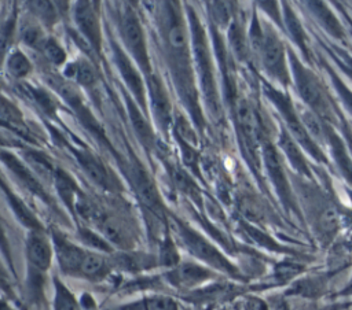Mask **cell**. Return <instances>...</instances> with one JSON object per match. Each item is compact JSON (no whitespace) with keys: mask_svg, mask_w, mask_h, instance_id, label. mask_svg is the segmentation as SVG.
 <instances>
[{"mask_svg":"<svg viewBox=\"0 0 352 310\" xmlns=\"http://www.w3.org/2000/svg\"><path fill=\"white\" fill-rule=\"evenodd\" d=\"M81 236H82V239H84L85 243H88L89 246H92V247H95V248H99V250H107V248H109L107 244H106V241H104L103 239H100L98 235L92 233L91 230H82V232H81Z\"/></svg>","mask_w":352,"mask_h":310,"instance_id":"obj_45","label":"cell"},{"mask_svg":"<svg viewBox=\"0 0 352 310\" xmlns=\"http://www.w3.org/2000/svg\"><path fill=\"white\" fill-rule=\"evenodd\" d=\"M283 10H285V14H283L285 25H286V29H287L290 37L293 38L294 44L300 48V51L304 55V58L307 60H309L311 53H309V48H308V44H307L308 37H307V33H305L304 27L301 26V22L298 21V18L296 16L294 11L287 4L283 5Z\"/></svg>","mask_w":352,"mask_h":310,"instance_id":"obj_19","label":"cell"},{"mask_svg":"<svg viewBox=\"0 0 352 310\" xmlns=\"http://www.w3.org/2000/svg\"><path fill=\"white\" fill-rule=\"evenodd\" d=\"M175 125H176V137L182 139L183 141L194 147L197 144V136L191 125L187 122V119L183 115H177Z\"/></svg>","mask_w":352,"mask_h":310,"instance_id":"obj_41","label":"cell"},{"mask_svg":"<svg viewBox=\"0 0 352 310\" xmlns=\"http://www.w3.org/2000/svg\"><path fill=\"white\" fill-rule=\"evenodd\" d=\"M177 233L182 239V241L184 243V246L198 258L206 261L208 263L223 269L226 272H232V266L220 255V252H217V250L210 246L206 240H204L201 236H198L197 233H194L191 229L186 228L182 224H177Z\"/></svg>","mask_w":352,"mask_h":310,"instance_id":"obj_8","label":"cell"},{"mask_svg":"<svg viewBox=\"0 0 352 310\" xmlns=\"http://www.w3.org/2000/svg\"><path fill=\"white\" fill-rule=\"evenodd\" d=\"M3 189L8 198V203L10 206H12L15 214L18 215V218L25 224V225H29V226H33V228H37V221L34 219V217L32 215V213L28 210V207L18 199V196H15L11 191H8L6 182H3Z\"/></svg>","mask_w":352,"mask_h":310,"instance_id":"obj_32","label":"cell"},{"mask_svg":"<svg viewBox=\"0 0 352 310\" xmlns=\"http://www.w3.org/2000/svg\"><path fill=\"white\" fill-rule=\"evenodd\" d=\"M26 251H28V259L34 269L40 272H45L50 267L52 250L43 233L33 230L29 235L28 243H26Z\"/></svg>","mask_w":352,"mask_h":310,"instance_id":"obj_15","label":"cell"},{"mask_svg":"<svg viewBox=\"0 0 352 310\" xmlns=\"http://www.w3.org/2000/svg\"><path fill=\"white\" fill-rule=\"evenodd\" d=\"M77 158L81 163V166L84 167L85 173L88 174V177L98 185L100 187H109L110 180H109V174L106 167L102 165L100 160H98L96 156H94L91 152L88 151H78L77 152Z\"/></svg>","mask_w":352,"mask_h":310,"instance_id":"obj_21","label":"cell"},{"mask_svg":"<svg viewBox=\"0 0 352 310\" xmlns=\"http://www.w3.org/2000/svg\"><path fill=\"white\" fill-rule=\"evenodd\" d=\"M337 7L341 10V12H342V15L345 16V21H346V25H348V27H349V30H351V36H352V18L345 12V10L340 5V3H337Z\"/></svg>","mask_w":352,"mask_h":310,"instance_id":"obj_47","label":"cell"},{"mask_svg":"<svg viewBox=\"0 0 352 310\" xmlns=\"http://www.w3.org/2000/svg\"><path fill=\"white\" fill-rule=\"evenodd\" d=\"M278 145L282 150L283 155L286 156L290 166L302 177H307L308 180H312V171L309 169V165L304 156L301 145L290 136V133L283 128L279 133Z\"/></svg>","mask_w":352,"mask_h":310,"instance_id":"obj_13","label":"cell"},{"mask_svg":"<svg viewBox=\"0 0 352 310\" xmlns=\"http://www.w3.org/2000/svg\"><path fill=\"white\" fill-rule=\"evenodd\" d=\"M1 159L3 162L10 167V170L16 176V178L33 193H36L37 196L47 199V193L44 192L41 184L38 182V180H36L34 173L26 167L25 165H22L14 155L7 154L6 151H1Z\"/></svg>","mask_w":352,"mask_h":310,"instance_id":"obj_17","label":"cell"},{"mask_svg":"<svg viewBox=\"0 0 352 310\" xmlns=\"http://www.w3.org/2000/svg\"><path fill=\"white\" fill-rule=\"evenodd\" d=\"M29 7L32 11L47 25H51L55 22L56 12H55V5L50 1H30Z\"/></svg>","mask_w":352,"mask_h":310,"instance_id":"obj_38","label":"cell"},{"mask_svg":"<svg viewBox=\"0 0 352 310\" xmlns=\"http://www.w3.org/2000/svg\"><path fill=\"white\" fill-rule=\"evenodd\" d=\"M169 173H170V178L175 182V185L183 191V192H188V193H194L197 191L194 181L187 176L186 171H183L182 169L176 167V166H169Z\"/></svg>","mask_w":352,"mask_h":310,"instance_id":"obj_39","label":"cell"},{"mask_svg":"<svg viewBox=\"0 0 352 310\" xmlns=\"http://www.w3.org/2000/svg\"><path fill=\"white\" fill-rule=\"evenodd\" d=\"M265 95L268 96V99L274 103V106L276 107V110L279 111L280 117L283 118L285 123H286V130L290 133V136L301 145V148L311 155V158H314L316 162L322 163V165H330L329 162V156L324 152V150H322L315 141L314 139L309 136V133L307 132L296 106L293 104L290 96L286 93H282L276 89H274L270 85H265L264 88Z\"/></svg>","mask_w":352,"mask_h":310,"instance_id":"obj_2","label":"cell"},{"mask_svg":"<svg viewBox=\"0 0 352 310\" xmlns=\"http://www.w3.org/2000/svg\"><path fill=\"white\" fill-rule=\"evenodd\" d=\"M230 44H231V48L234 51V53L245 60L246 56H248V52H249V48H248V40L243 34V30L241 29V26L238 23H232L231 25V29H230Z\"/></svg>","mask_w":352,"mask_h":310,"instance_id":"obj_35","label":"cell"},{"mask_svg":"<svg viewBox=\"0 0 352 310\" xmlns=\"http://www.w3.org/2000/svg\"><path fill=\"white\" fill-rule=\"evenodd\" d=\"M121 29H122L124 43L128 47L129 52L132 53L133 59L140 66V69H143L144 71H148L150 62L147 56L144 34H143L140 22L132 10H125L121 21Z\"/></svg>","mask_w":352,"mask_h":310,"instance_id":"obj_5","label":"cell"},{"mask_svg":"<svg viewBox=\"0 0 352 310\" xmlns=\"http://www.w3.org/2000/svg\"><path fill=\"white\" fill-rule=\"evenodd\" d=\"M160 259H161V263L165 265V266H175L179 262L177 251H176L173 243L169 239H166V241L161 247Z\"/></svg>","mask_w":352,"mask_h":310,"instance_id":"obj_43","label":"cell"},{"mask_svg":"<svg viewBox=\"0 0 352 310\" xmlns=\"http://www.w3.org/2000/svg\"><path fill=\"white\" fill-rule=\"evenodd\" d=\"M135 178V184H136V189L138 193L142 199V202L151 210H154L155 213H160L161 210V199L160 195L157 192V188L154 185V182L151 181V178L148 177V174L142 170L138 169L133 174Z\"/></svg>","mask_w":352,"mask_h":310,"instance_id":"obj_18","label":"cell"},{"mask_svg":"<svg viewBox=\"0 0 352 310\" xmlns=\"http://www.w3.org/2000/svg\"><path fill=\"white\" fill-rule=\"evenodd\" d=\"M322 66L330 78L331 86L337 95V99H338L342 110L352 117V89L344 82V80L340 77V74L326 60L322 62Z\"/></svg>","mask_w":352,"mask_h":310,"instance_id":"obj_22","label":"cell"},{"mask_svg":"<svg viewBox=\"0 0 352 310\" xmlns=\"http://www.w3.org/2000/svg\"><path fill=\"white\" fill-rule=\"evenodd\" d=\"M55 239V247H56V255L58 261L60 263V267L66 273H78L82 258L87 251L82 248L74 246L73 243L65 240L63 237H54Z\"/></svg>","mask_w":352,"mask_h":310,"instance_id":"obj_16","label":"cell"},{"mask_svg":"<svg viewBox=\"0 0 352 310\" xmlns=\"http://www.w3.org/2000/svg\"><path fill=\"white\" fill-rule=\"evenodd\" d=\"M329 52V55L334 59L337 66L341 69L344 74H346L352 80V55L342 47L330 44V47H324Z\"/></svg>","mask_w":352,"mask_h":310,"instance_id":"obj_34","label":"cell"},{"mask_svg":"<svg viewBox=\"0 0 352 310\" xmlns=\"http://www.w3.org/2000/svg\"><path fill=\"white\" fill-rule=\"evenodd\" d=\"M131 310H177V305L164 296H154L131 306Z\"/></svg>","mask_w":352,"mask_h":310,"instance_id":"obj_36","label":"cell"},{"mask_svg":"<svg viewBox=\"0 0 352 310\" xmlns=\"http://www.w3.org/2000/svg\"><path fill=\"white\" fill-rule=\"evenodd\" d=\"M210 12H212V16H213V19L217 25L226 26L230 22L231 12H230L228 3H224V1L210 3Z\"/></svg>","mask_w":352,"mask_h":310,"instance_id":"obj_42","label":"cell"},{"mask_svg":"<svg viewBox=\"0 0 352 310\" xmlns=\"http://www.w3.org/2000/svg\"><path fill=\"white\" fill-rule=\"evenodd\" d=\"M43 52H44L45 58L56 66L63 64L66 60V52L62 49V47L54 38H47L44 47H43Z\"/></svg>","mask_w":352,"mask_h":310,"instance_id":"obj_40","label":"cell"},{"mask_svg":"<svg viewBox=\"0 0 352 310\" xmlns=\"http://www.w3.org/2000/svg\"><path fill=\"white\" fill-rule=\"evenodd\" d=\"M326 148L340 176L348 185H352V151L345 143V137L330 123H326Z\"/></svg>","mask_w":352,"mask_h":310,"instance_id":"obj_7","label":"cell"},{"mask_svg":"<svg viewBox=\"0 0 352 310\" xmlns=\"http://www.w3.org/2000/svg\"><path fill=\"white\" fill-rule=\"evenodd\" d=\"M190 25H191V34H192V45H194V53H195V63L201 78L202 91L205 93L206 100L209 102L213 111H216L217 107V93L214 88V78L212 73L210 66V58L208 52L205 32L199 23V21L195 18V14L190 12Z\"/></svg>","mask_w":352,"mask_h":310,"instance_id":"obj_3","label":"cell"},{"mask_svg":"<svg viewBox=\"0 0 352 310\" xmlns=\"http://www.w3.org/2000/svg\"><path fill=\"white\" fill-rule=\"evenodd\" d=\"M107 267L109 266L104 257L92 251H87L82 258L78 274H82L88 278H100L107 273Z\"/></svg>","mask_w":352,"mask_h":310,"instance_id":"obj_25","label":"cell"},{"mask_svg":"<svg viewBox=\"0 0 352 310\" xmlns=\"http://www.w3.org/2000/svg\"><path fill=\"white\" fill-rule=\"evenodd\" d=\"M209 276H210V273L208 270H205L204 267L188 263V265L176 267L175 272L170 273V280L177 285L187 287V285L197 284Z\"/></svg>","mask_w":352,"mask_h":310,"instance_id":"obj_24","label":"cell"},{"mask_svg":"<svg viewBox=\"0 0 352 310\" xmlns=\"http://www.w3.org/2000/svg\"><path fill=\"white\" fill-rule=\"evenodd\" d=\"M74 21L78 30L88 40L89 45L99 52L100 49V26L95 5L89 1H77L74 5Z\"/></svg>","mask_w":352,"mask_h":310,"instance_id":"obj_10","label":"cell"},{"mask_svg":"<svg viewBox=\"0 0 352 310\" xmlns=\"http://www.w3.org/2000/svg\"><path fill=\"white\" fill-rule=\"evenodd\" d=\"M263 158H264L267 173H268V176H270L280 200L287 207H293L292 189H290V184H289L285 167H283L280 154L278 152V150L272 144L265 143L263 145Z\"/></svg>","mask_w":352,"mask_h":310,"instance_id":"obj_6","label":"cell"},{"mask_svg":"<svg viewBox=\"0 0 352 310\" xmlns=\"http://www.w3.org/2000/svg\"><path fill=\"white\" fill-rule=\"evenodd\" d=\"M25 160L29 166V169L40 178L45 180V181H54L56 170L55 166L52 165V162L48 159L47 155H44L40 151H34V150H29L23 152Z\"/></svg>","mask_w":352,"mask_h":310,"instance_id":"obj_20","label":"cell"},{"mask_svg":"<svg viewBox=\"0 0 352 310\" xmlns=\"http://www.w3.org/2000/svg\"><path fill=\"white\" fill-rule=\"evenodd\" d=\"M128 102V110H129V117H131V121H132V125L138 133V136L142 139L143 144L150 148L151 144H153V130H151V126L148 125V122L144 119V117L142 115L140 110L133 104L131 103L129 99H126Z\"/></svg>","mask_w":352,"mask_h":310,"instance_id":"obj_29","label":"cell"},{"mask_svg":"<svg viewBox=\"0 0 352 310\" xmlns=\"http://www.w3.org/2000/svg\"><path fill=\"white\" fill-rule=\"evenodd\" d=\"M6 66H7L8 74L12 75L14 78H23L32 70V64H30L29 59L21 51L11 52L7 59Z\"/></svg>","mask_w":352,"mask_h":310,"instance_id":"obj_30","label":"cell"},{"mask_svg":"<svg viewBox=\"0 0 352 310\" xmlns=\"http://www.w3.org/2000/svg\"><path fill=\"white\" fill-rule=\"evenodd\" d=\"M100 228H102L103 235L111 243H116V244H120V246H128V243L131 240V236H129L128 229L125 228V225L120 219L113 218V217L102 218L100 219Z\"/></svg>","mask_w":352,"mask_h":310,"instance_id":"obj_26","label":"cell"},{"mask_svg":"<svg viewBox=\"0 0 352 310\" xmlns=\"http://www.w3.org/2000/svg\"><path fill=\"white\" fill-rule=\"evenodd\" d=\"M114 60H116V64H117L128 89L133 93L138 103L143 104V107H144L146 106V103H144V86H143V81L140 78V74L132 66L128 56L117 45H114Z\"/></svg>","mask_w":352,"mask_h":310,"instance_id":"obj_14","label":"cell"},{"mask_svg":"<svg viewBox=\"0 0 352 310\" xmlns=\"http://www.w3.org/2000/svg\"><path fill=\"white\" fill-rule=\"evenodd\" d=\"M55 310H78V305L74 296L69 292V289L56 280V292H55Z\"/></svg>","mask_w":352,"mask_h":310,"instance_id":"obj_37","label":"cell"},{"mask_svg":"<svg viewBox=\"0 0 352 310\" xmlns=\"http://www.w3.org/2000/svg\"><path fill=\"white\" fill-rule=\"evenodd\" d=\"M25 93H28V96L34 102L37 107H40L41 111H44L48 115L55 114L56 104L47 92L37 88H32V86H25Z\"/></svg>","mask_w":352,"mask_h":310,"instance_id":"obj_33","label":"cell"},{"mask_svg":"<svg viewBox=\"0 0 352 310\" xmlns=\"http://www.w3.org/2000/svg\"><path fill=\"white\" fill-rule=\"evenodd\" d=\"M258 55L267 73L282 85L287 86L290 82V74L287 70L286 49L282 40L271 27H267L265 32L263 30V43Z\"/></svg>","mask_w":352,"mask_h":310,"instance_id":"obj_4","label":"cell"},{"mask_svg":"<svg viewBox=\"0 0 352 310\" xmlns=\"http://www.w3.org/2000/svg\"><path fill=\"white\" fill-rule=\"evenodd\" d=\"M287 52L293 82L296 85L298 96L304 102L302 104L316 112L327 123L340 128L341 112L336 106L333 97L326 91L323 82L311 69L301 63V60L292 49H289Z\"/></svg>","mask_w":352,"mask_h":310,"instance_id":"obj_1","label":"cell"},{"mask_svg":"<svg viewBox=\"0 0 352 310\" xmlns=\"http://www.w3.org/2000/svg\"><path fill=\"white\" fill-rule=\"evenodd\" d=\"M21 37H22V41L26 45H29V47H32L34 49H41V51H43V47H44L45 41H47L43 30L37 25H33L30 22H28V23H25L22 26Z\"/></svg>","mask_w":352,"mask_h":310,"instance_id":"obj_31","label":"cell"},{"mask_svg":"<svg viewBox=\"0 0 352 310\" xmlns=\"http://www.w3.org/2000/svg\"><path fill=\"white\" fill-rule=\"evenodd\" d=\"M65 74L69 78H73L76 82H78L80 85H84V86H91L96 82V73H95L94 67L85 60H80V62L67 64Z\"/></svg>","mask_w":352,"mask_h":310,"instance_id":"obj_27","label":"cell"},{"mask_svg":"<svg viewBox=\"0 0 352 310\" xmlns=\"http://www.w3.org/2000/svg\"><path fill=\"white\" fill-rule=\"evenodd\" d=\"M177 140H179V144H180V147H182V156H183L184 163H186L188 167H191V169L195 170V169H197V163H198V155H197L194 147L190 145L188 143L183 141V140L179 139V137H177Z\"/></svg>","mask_w":352,"mask_h":310,"instance_id":"obj_44","label":"cell"},{"mask_svg":"<svg viewBox=\"0 0 352 310\" xmlns=\"http://www.w3.org/2000/svg\"><path fill=\"white\" fill-rule=\"evenodd\" d=\"M340 295H341V296H346V298H351V296H352V276H351L349 281L345 284V287L341 289Z\"/></svg>","mask_w":352,"mask_h":310,"instance_id":"obj_46","label":"cell"},{"mask_svg":"<svg viewBox=\"0 0 352 310\" xmlns=\"http://www.w3.org/2000/svg\"><path fill=\"white\" fill-rule=\"evenodd\" d=\"M307 8L311 11L312 16L322 26V29L341 45H349L346 27L337 14L324 1H307Z\"/></svg>","mask_w":352,"mask_h":310,"instance_id":"obj_9","label":"cell"},{"mask_svg":"<svg viewBox=\"0 0 352 310\" xmlns=\"http://www.w3.org/2000/svg\"><path fill=\"white\" fill-rule=\"evenodd\" d=\"M147 88L155 121L162 129H168L170 125V103L164 84L155 74H150L147 78Z\"/></svg>","mask_w":352,"mask_h":310,"instance_id":"obj_11","label":"cell"},{"mask_svg":"<svg viewBox=\"0 0 352 310\" xmlns=\"http://www.w3.org/2000/svg\"><path fill=\"white\" fill-rule=\"evenodd\" d=\"M235 115H236V121L241 128V132L243 134L245 143L248 144L250 151H253L257 147L258 129H260L256 111L248 100L239 99L235 104Z\"/></svg>","mask_w":352,"mask_h":310,"instance_id":"obj_12","label":"cell"},{"mask_svg":"<svg viewBox=\"0 0 352 310\" xmlns=\"http://www.w3.org/2000/svg\"><path fill=\"white\" fill-rule=\"evenodd\" d=\"M54 184L56 187L59 196L65 200V203H67L72 207L73 203H76V199L78 196V192H77L78 189L74 180L67 173L58 169L54 178Z\"/></svg>","mask_w":352,"mask_h":310,"instance_id":"obj_28","label":"cell"},{"mask_svg":"<svg viewBox=\"0 0 352 310\" xmlns=\"http://www.w3.org/2000/svg\"><path fill=\"white\" fill-rule=\"evenodd\" d=\"M0 117H1L3 126L8 128L10 130H12V132H15V133L28 139L29 130H28V126L23 122L21 111L14 104L7 102L6 97H3V102H1V114H0Z\"/></svg>","mask_w":352,"mask_h":310,"instance_id":"obj_23","label":"cell"}]
</instances>
